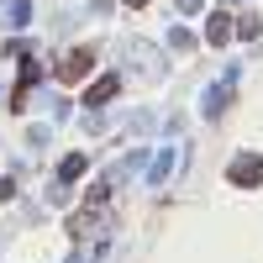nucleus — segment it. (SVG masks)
<instances>
[{"mask_svg": "<svg viewBox=\"0 0 263 263\" xmlns=\"http://www.w3.org/2000/svg\"><path fill=\"white\" fill-rule=\"evenodd\" d=\"M116 90H121V79H116V74H111V79H100V84H90V105H100V100H111Z\"/></svg>", "mask_w": 263, "mask_h": 263, "instance_id": "2", "label": "nucleus"}, {"mask_svg": "<svg viewBox=\"0 0 263 263\" xmlns=\"http://www.w3.org/2000/svg\"><path fill=\"white\" fill-rule=\"evenodd\" d=\"M227 32H232V27H227V16H216V21H211V42H227Z\"/></svg>", "mask_w": 263, "mask_h": 263, "instance_id": "4", "label": "nucleus"}, {"mask_svg": "<svg viewBox=\"0 0 263 263\" xmlns=\"http://www.w3.org/2000/svg\"><path fill=\"white\" fill-rule=\"evenodd\" d=\"M90 63H95V53H90V48L69 53V63H63V79H84V74H90Z\"/></svg>", "mask_w": 263, "mask_h": 263, "instance_id": "1", "label": "nucleus"}, {"mask_svg": "<svg viewBox=\"0 0 263 263\" xmlns=\"http://www.w3.org/2000/svg\"><path fill=\"white\" fill-rule=\"evenodd\" d=\"M232 179H237V184H253V179H258V163H253V158H242V163L232 168Z\"/></svg>", "mask_w": 263, "mask_h": 263, "instance_id": "3", "label": "nucleus"}]
</instances>
